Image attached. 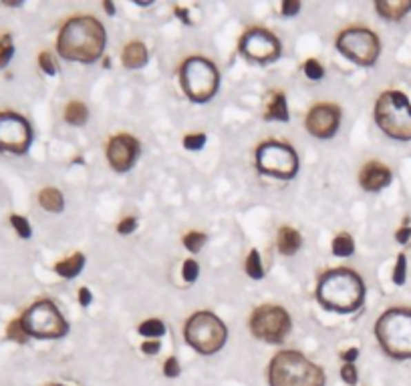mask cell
I'll list each match as a JSON object with an SVG mask.
<instances>
[{"label":"cell","mask_w":411,"mask_h":386,"mask_svg":"<svg viewBox=\"0 0 411 386\" xmlns=\"http://www.w3.org/2000/svg\"><path fill=\"white\" fill-rule=\"evenodd\" d=\"M107 43L103 25L93 17H75L67 21L57 41L59 54L75 63H95L101 58Z\"/></svg>","instance_id":"obj_1"},{"label":"cell","mask_w":411,"mask_h":386,"mask_svg":"<svg viewBox=\"0 0 411 386\" xmlns=\"http://www.w3.org/2000/svg\"><path fill=\"white\" fill-rule=\"evenodd\" d=\"M317 300L323 308L331 312H355L365 302V283L353 270H329L317 283Z\"/></svg>","instance_id":"obj_2"},{"label":"cell","mask_w":411,"mask_h":386,"mask_svg":"<svg viewBox=\"0 0 411 386\" xmlns=\"http://www.w3.org/2000/svg\"><path fill=\"white\" fill-rule=\"evenodd\" d=\"M325 380L323 368L297 350L279 352L268 366L270 386H325Z\"/></svg>","instance_id":"obj_3"},{"label":"cell","mask_w":411,"mask_h":386,"mask_svg":"<svg viewBox=\"0 0 411 386\" xmlns=\"http://www.w3.org/2000/svg\"><path fill=\"white\" fill-rule=\"evenodd\" d=\"M375 336L379 346L395 361L411 358V310L391 308L377 320Z\"/></svg>","instance_id":"obj_4"},{"label":"cell","mask_w":411,"mask_h":386,"mask_svg":"<svg viewBox=\"0 0 411 386\" xmlns=\"http://www.w3.org/2000/svg\"><path fill=\"white\" fill-rule=\"evenodd\" d=\"M379 129L397 141H411V103L401 91H385L375 105Z\"/></svg>","instance_id":"obj_5"},{"label":"cell","mask_w":411,"mask_h":386,"mask_svg":"<svg viewBox=\"0 0 411 386\" xmlns=\"http://www.w3.org/2000/svg\"><path fill=\"white\" fill-rule=\"evenodd\" d=\"M180 83L183 93L192 101L206 103L216 95L218 85H220V75L212 61H208L204 56H192L181 65Z\"/></svg>","instance_id":"obj_6"},{"label":"cell","mask_w":411,"mask_h":386,"mask_svg":"<svg viewBox=\"0 0 411 386\" xmlns=\"http://www.w3.org/2000/svg\"><path fill=\"white\" fill-rule=\"evenodd\" d=\"M226 338H228V330L224 322L212 312H198L186 324L188 344L204 356L222 350V346L226 344Z\"/></svg>","instance_id":"obj_7"},{"label":"cell","mask_w":411,"mask_h":386,"mask_svg":"<svg viewBox=\"0 0 411 386\" xmlns=\"http://www.w3.org/2000/svg\"><path fill=\"white\" fill-rule=\"evenodd\" d=\"M21 324H23V328H25L26 336L41 338V340L63 338V336L69 332L67 320L63 318V314L59 312V308L52 304L51 300L34 302V304L23 314Z\"/></svg>","instance_id":"obj_8"},{"label":"cell","mask_w":411,"mask_h":386,"mask_svg":"<svg viewBox=\"0 0 411 386\" xmlns=\"http://www.w3.org/2000/svg\"><path fill=\"white\" fill-rule=\"evenodd\" d=\"M257 167L260 173L279 180H292L299 171V155L290 145L266 141L257 149Z\"/></svg>","instance_id":"obj_9"},{"label":"cell","mask_w":411,"mask_h":386,"mask_svg":"<svg viewBox=\"0 0 411 386\" xmlns=\"http://www.w3.org/2000/svg\"><path fill=\"white\" fill-rule=\"evenodd\" d=\"M337 49L343 56H347L349 61L357 63L361 67H371V65H375V61L379 56L381 45L373 30L349 28L339 34Z\"/></svg>","instance_id":"obj_10"},{"label":"cell","mask_w":411,"mask_h":386,"mask_svg":"<svg viewBox=\"0 0 411 386\" xmlns=\"http://www.w3.org/2000/svg\"><path fill=\"white\" fill-rule=\"evenodd\" d=\"M250 330L258 340L281 344L290 332V316L281 306H260L250 318Z\"/></svg>","instance_id":"obj_11"},{"label":"cell","mask_w":411,"mask_h":386,"mask_svg":"<svg viewBox=\"0 0 411 386\" xmlns=\"http://www.w3.org/2000/svg\"><path fill=\"white\" fill-rule=\"evenodd\" d=\"M32 143V129L17 113H0V151L23 155Z\"/></svg>","instance_id":"obj_12"},{"label":"cell","mask_w":411,"mask_h":386,"mask_svg":"<svg viewBox=\"0 0 411 386\" xmlns=\"http://www.w3.org/2000/svg\"><path fill=\"white\" fill-rule=\"evenodd\" d=\"M240 52L257 63H272L281 56V43L272 32L264 28H252L242 36Z\"/></svg>","instance_id":"obj_13"},{"label":"cell","mask_w":411,"mask_h":386,"mask_svg":"<svg viewBox=\"0 0 411 386\" xmlns=\"http://www.w3.org/2000/svg\"><path fill=\"white\" fill-rule=\"evenodd\" d=\"M139 153H141L139 141L133 139L131 135H117L107 145V159H109L111 167L119 173L129 171L135 165Z\"/></svg>","instance_id":"obj_14"},{"label":"cell","mask_w":411,"mask_h":386,"mask_svg":"<svg viewBox=\"0 0 411 386\" xmlns=\"http://www.w3.org/2000/svg\"><path fill=\"white\" fill-rule=\"evenodd\" d=\"M341 125V111L334 105H317L308 111L307 131L312 137L329 139Z\"/></svg>","instance_id":"obj_15"},{"label":"cell","mask_w":411,"mask_h":386,"mask_svg":"<svg viewBox=\"0 0 411 386\" xmlns=\"http://www.w3.org/2000/svg\"><path fill=\"white\" fill-rule=\"evenodd\" d=\"M391 183V171L381 163H367L361 171V185L365 191H381Z\"/></svg>","instance_id":"obj_16"},{"label":"cell","mask_w":411,"mask_h":386,"mask_svg":"<svg viewBox=\"0 0 411 386\" xmlns=\"http://www.w3.org/2000/svg\"><path fill=\"white\" fill-rule=\"evenodd\" d=\"M375 8L387 21H401L411 10V0H379Z\"/></svg>","instance_id":"obj_17"},{"label":"cell","mask_w":411,"mask_h":386,"mask_svg":"<svg viewBox=\"0 0 411 386\" xmlns=\"http://www.w3.org/2000/svg\"><path fill=\"white\" fill-rule=\"evenodd\" d=\"M301 244H303V237L301 233L297 232L294 228H283L279 232V250L283 256H292L301 250Z\"/></svg>","instance_id":"obj_18"},{"label":"cell","mask_w":411,"mask_h":386,"mask_svg":"<svg viewBox=\"0 0 411 386\" xmlns=\"http://www.w3.org/2000/svg\"><path fill=\"white\" fill-rule=\"evenodd\" d=\"M148 63V49L143 43H129L123 49V65L128 69H139Z\"/></svg>","instance_id":"obj_19"},{"label":"cell","mask_w":411,"mask_h":386,"mask_svg":"<svg viewBox=\"0 0 411 386\" xmlns=\"http://www.w3.org/2000/svg\"><path fill=\"white\" fill-rule=\"evenodd\" d=\"M83 266H85V256H83V254H75V256L59 261V264L54 266V272H57L61 278L71 280V278H75L79 272L83 270Z\"/></svg>","instance_id":"obj_20"},{"label":"cell","mask_w":411,"mask_h":386,"mask_svg":"<svg viewBox=\"0 0 411 386\" xmlns=\"http://www.w3.org/2000/svg\"><path fill=\"white\" fill-rule=\"evenodd\" d=\"M39 204L45 207L47 211H52V213H59L63 211L65 207V200H63V193L54 187H47L39 193Z\"/></svg>","instance_id":"obj_21"},{"label":"cell","mask_w":411,"mask_h":386,"mask_svg":"<svg viewBox=\"0 0 411 386\" xmlns=\"http://www.w3.org/2000/svg\"><path fill=\"white\" fill-rule=\"evenodd\" d=\"M266 119L268 121H288V107L283 93H274L270 97V103L266 109Z\"/></svg>","instance_id":"obj_22"},{"label":"cell","mask_w":411,"mask_h":386,"mask_svg":"<svg viewBox=\"0 0 411 386\" xmlns=\"http://www.w3.org/2000/svg\"><path fill=\"white\" fill-rule=\"evenodd\" d=\"M87 117H89V111H87V107L83 103H79V101H73V103L67 105V109H65V121L67 123H71V125H85V121H87Z\"/></svg>","instance_id":"obj_23"},{"label":"cell","mask_w":411,"mask_h":386,"mask_svg":"<svg viewBox=\"0 0 411 386\" xmlns=\"http://www.w3.org/2000/svg\"><path fill=\"white\" fill-rule=\"evenodd\" d=\"M353 252H355V244H353V239L349 237V235H337L333 239V254L334 256H341V257H349L353 256Z\"/></svg>","instance_id":"obj_24"},{"label":"cell","mask_w":411,"mask_h":386,"mask_svg":"<svg viewBox=\"0 0 411 386\" xmlns=\"http://www.w3.org/2000/svg\"><path fill=\"white\" fill-rule=\"evenodd\" d=\"M244 270H246V274H248L250 278H254V280L264 278L262 261H260V256H258L257 250H252V252L248 254V259H246V266H244Z\"/></svg>","instance_id":"obj_25"},{"label":"cell","mask_w":411,"mask_h":386,"mask_svg":"<svg viewBox=\"0 0 411 386\" xmlns=\"http://www.w3.org/2000/svg\"><path fill=\"white\" fill-rule=\"evenodd\" d=\"M139 334L148 336V338H159V336L166 334V324L161 320H146L141 326H139Z\"/></svg>","instance_id":"obj_26"},{"label":"cell","mask_w":411,"mask_h":386,"mask_svg":"<svg viewBox=\"0 0 411 386\" xmlns=\"http://www.w3.org/2000/svg\"><path fill=\"white\" fill-rule=\"evenodd\" d=\"M206 239H208V237H206V233L192 232L183 237V244H186V248H188L192 254H196V252H200V250L204 248Z\"/></svg>","instance_id":"obj_27"},{"label":"cell","mask_w":411,"mask_h":386,"mask_svg":"<svg viewBox=\"0 0 411 386\" xmlns=\"http://www.w3.org/2000/svg\"><path fill=\"white\" fill-rule=\"evenodd\" d=\"M12 54H14V47L10 45V36L8 34L0 36V69L8 65Z\"/></svg>","instance_id":"obj_28"},{"label":"cell","mask_w":411,"mask_h":386,"mask_svg":"<svg viewBox=\"0 0 411 386\" xmlns=\"http://www.w3.org/2000/svg\"><path fill=\"white\" fill-rule=\"evenodd\" d=\"M10 224H12V228L17 230V233H19L23 239H28V237L32 235L30 224L26 222V217H23V215H10Z\"/></svg>","instance_id":"obj_29"},{"label":"cell","mask_w":411,"mask_h":386,"mask_svg":"<svg viewBox=\"0 0 411 386\" xmlns=\"http://www.w3.org/2000/svg\"><path fill=\"white\" fill-rule=\"evenodd\" d=\"M198 274H200V266L196 259H186L183 261V270H181V276L186 282H196L198 280Z\"/></svg>","instance_id":"obj_30"},{"label":"cell","mask_w":411,"mask_h":386,"mask_svg":"<svg viewBox=\"0 0 411 386\" xmlns=\"http://www.w3.org/2000/svg\"><path fill=\"white\" fill-rule=\"evenodd\" d=\"M405 272H408V257L401 254L397 257V264H395V270H393V282L397 286L405 283Z\"/></svg>","instance_id":"obj_31"},{"label":"cell","mask_w":411,"mask_h":386,"mask_svg":"<svg viewBox=\"0 0 411 386\" xmlns=\"http://www.w3.org/2000/svg\"><path fill=\"white\" fill-rule=\"evenodd\" d=\"M6 336L10 338V340H14V342H26V332L25 328H23V324H21V320H12L10 322V326H8V330H6Z\"/></svg>","instance_id":"obj_32"},{"label":"cell","mask_w":411,"mask_h":386,"mask_svg":"<svg viewBox=\"0 0 411 386\" xmlns=\"http://www.w3.org/2000/svg\"><path fill=\"white\" fill-rule=\"evenodd\" d=\"M305 75H307L310 81H319V78H323V75H325V69L321 67L319 61L308 58L307 63H305Z\"/></svg>","instance_id":"obj_33"},{"label":"cell","mask_w":411,"mask_h":386,"mask_svg":"<svg viewBox=\"0 0 411 386\" xmlns=\"http://www.w3.org/2000/svg\"><path fill=\"white\" fill-rule=\"evenodd\" d=\"M206 143V135L204 133H198V135H188L186 139H183V147L186 149H190V151H198V149H202Z\"/></svg>","instance_id":"obj_34"},{"label":"cell","mask_w":411,"mask_h":386,"mask_svg":"<svg viewBox=\"0 0 411 386\" xmlns=\"http://www.w3.org/2000/svg\"><path fill=\"white\" fill-rule=\"evenodd\" d=\"M341 378L345 380V385H349V386H355L357 385V368L353 366V364H345L343 368H341Z\"/></svg>","instance_id":"obj_35"},{"label":"cell","mask_w":411,"mask_h":386,"mask_svg":"<svg viewBox=\"0 0 411 386\" xmlns=\"http://www.w3.org/2000/svg\"><path fill=\"white\" fill-rule=\"evenodd\" d=\"M39 63H41V69H43L47 75H54V73H57V63L52 61L51 52H41Z\"/></svg>","instance_id":"obj_36"},{"label":"cell","mask_w":411,"mask_h":386,"mask_svg":"<svg viewBox=\"0 0 411 386\" xmlns=\"http://www.w3.org/2000/svg\"><path fill=\"white\" fill-rule=\"evenodd\" d=\"M163 372H166V376H170V378H176V376L180 374V364H178V361H176L174 356L166 361V364H163Z\"/></svg>","instance_id":"obj_37"},{"label":"cell","mask_w":411,"mask_h":386,"mask_svg":"<svg viewBox=\"0 0 411 386\" xmlns=\"http://www.w3.org/2000/svg\"><path fill=\"white\" fill-rule=\"evenodd\" d=\"M299 10H301V2H297V0H286V2H283L284 17H294V14H299Z\"/></svg>","instance_id":"obj_38"},{"label":"cell","mask_w":411,"mask_h":386,"mask_svg":"<svg viewBox=\"0 0 411 386\" xmlns=\"http://www.w3.org/2000/svg\"><path fill=\"white\" fill-rule=\"evenodd\" d=\"M91 300H93L91 292H89L87 288H81V290H79V304H81L83 308H87V306L91 304Z\"/></svg>","instance_id":"obj_39"},{"label":"cell","mask_w":411,"mask_h":386,"mask_svg":"<svg viewBox=\"0 0 411 386\" xmlns=\"http://www.w3.org/2000/svg\"><path fill=\"white\" fill-rule=\"evenodd\" d=\"M135 226H137V222L133 219V217H128V219H123L121 224H119V233H131L135 230Z\"/></svg>","instance_id":"obj_40"},{"label":"cell","mask_w":411,"mask_h":386,"mask_svg":"<svg viewBox=\"0 0 411 386\" xmlns=\"http://www.w3.org/2000/svg\"><path fill=\"white\" fill-rule=\"evenodd\" d=\"M141 350L146 352V354H155V352H159V340H152V342H143L141 344Z\"/></svg>","instance_id":"obj_41"},{"label":"cell","mask_w":411,"mask_h":386,"mask_svg":"<svg viewBox=\"0 0 411 386\" xmlns=\"http://www.w3.org/2000/svg\"><path fill=\"white\" fill-rule=\"evenodd\" d=\"M395 237H397V242H399V244H408V242H410V237H411V228L403 226L399 232L395 233Z\"/></svg>","instance_id":"obj_42"},{"label":"cell","mask_w":411,"mask_h":386,"mask_svg":"<svg viewBox=\"0 0 411 386\" xmlns=\"http://www.w3.org/2000/svg\"><path fill=\"white\" fill-rule=\"evenodd\" d=\"M359 356V350L357 348H351V350H347V352H343V358L349 362V364H353L355 358Z\"/></svg>","instance_id":"obj_43"},{"label":"cell","mask_w":411,"mask_h":386,"mask_svg":"<svg viewBox=\"0 0 411 386\" xmlns=\"http://www.w3.org/2000/svg\"><path fill=\"white\" fill-rule=\"evenodd\" d=\"M105 8H107V12H111V14H113V6H111V4H109V2H107V4H105Z\"/></svg>","instance_id":"obj_44"},{"label":"cell","mask_w":411,"mask_h":386,"mask_svg":"<svg viewBox=\"0 0 411 386\" xmlns=\"http://www.w3.org/2000/svg\"><path fill=\"white\" fill-rule=\"evenodd\" d=\"M52 386H63V385H52Z\"/></svg>","instance_id":"obj_45"}]
</instances>
